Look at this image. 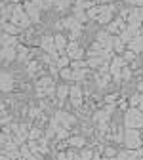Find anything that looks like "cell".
Listing matches in <instances>:
<instances>
[{"mask_svg": "<svg viewBox=\"0 0 143 160\" xmlns=\"http://www.w3.org/2000/svg\"><path fill=\"white\" fill-rule=\"evenodd\" d=\"M55 44H57V48H63V46H65L63 36H55Z\"/></svg>", "mask_w": 143, "mask_h": 160, "instance_id": "cell-9", "label": "cell"}, {"mask_svg": "<svg viewBox=\"0 0 143 160\" xmlns=\"http://www.w3.org/2000/svg\"><path fill=\"white\" fill-rule=\"evenodd\" d=\"M0 57L6 59V61H12V59H15V50L12 46H4L2 52H0Z\"/></svg>", "mask_w": 143, "mask_h": 160, "instance_id": "cell-5", "label": "cell"}, {"mask_svg": "<svg viewBox=\"0 0 143 160\" xmlns=\"http://www.w3.org/2000/svg\"><path fill=\"white\" fill-rule=\"evenodd\" d=\"M132 48H134V50H137V52H139V50H143V38L135 40V42L132 44Z\"/></svg>", "mask_w": 143, "mask_h": 160, "instance_id": "cell-8", "label": "cell"}, {"mask_svg": "<svg viewBox=\"0 0 143 160\" xmlns=\"http://www.w3.org/2000/svg\"><path fill=\"white\" fill-rule=\"evenodd\" d=\"M69 55H71V57H80V55H82V52H80L78 46H71V48H69Z\"/></svg>", "mask_w": 143, "mask_h": 160, "instance_id": "cell-7", "label": "cell"}, {"mask_svg": "<svg viewBox=\"0 0 143 160\" xmlns=\"http://www.w3.org/2000/svg\"><path fill=\"white\" fill-rule=\"evenodd\" d=\"M141 111H143V107H141Z\"/></svg>", "mask_w": 143, "mask_h": 160, "instance_id": "cell-15", "label": "cell"}, {"mask_svg": "<svg viewBox=\"0 0 143 160\" xmlns=\"http://www.w3.org/2000/svg\"><path fill=\"white\" fill-rule=\"evenodd\" d=\"M27 13H29L33 19H38V10H36V6L29 4V6H27Z\"/></svg>", "mask_w": 143, "mask_h": 160, "instance_id": "cell-6", "label": "cell"}, {"mask_svg": "<svg viewBox=\"0 0 143 160\" xmlns=\"http://www.w3.org/2000/svg\"><path fill=\"white\" fill-rule=\"evenodd\" d=\"M13 88V78L8 72H0V92H10Z\"/></svg>", "mask_w": 143, "mask_h": 160, "instance_id": "cell-3", "label": "cell"}, {"mask_svg": "<svg viewBox=\"0 0 143 160\" xmlns=\"http://www.w3.org/2000/svg\"><path fill=\"white\" fill-rule=\"evenodd\" d=\"M4 25V29L8 31V32H17V27H13V25H8V23H2Z\"/></svg>", "mask_w": 143, "mask_h": 160, "instance_id": "cell-10", "label": "cell"}, {"mask_svg": "<svg viewBox=\"0 0 143 160\" xmlns=\"http://www.w3.org/2000/svg\"><path fill=\"white\" fill-rule=\"evenodd\" d=\"M57 65H59V67H65V65H67V59H65V57H61L59 61H57Z\"/></svg>", "mask_w": 143, "mask_h": 160, "instance_id": "cell-13", "label": "cell"}, {"mask_svg": "<svg viewBox=\"0 0 143 160\" xmlns=\"http://www.w3.org/2000/svg\"><path fill=\"white\" fill-rule=\"evenodd\" d=\"M57 93H59V97H65V95H67V88H59Z\"/></svg>", "mask_w": 143, "mask_h": 160, "instance_id": "cell-11", "label": "cell"}, {"mask_svg": "<svg viewBox=\"0 0 143 160\" xmlns=\"http://www.w3.org/2000/svg\"><path fill=\"white\" fill-rule=\"evenodd\" d=\"M13 21L19 25V27H25L29 21H27V17H25V13L19 10V8H15V12H13Z\"/></svg>", "mask_w": 143, "mask_h": 160, "instance_id": "cell-4", "label": "cell"}, {"mask_svg": "<svg viewBox=\"0 0 143 160\" xmlns=\"http://www.w3.org/2000/svg\"><path fill=\"white\" fill-rule=\"evenodd\" d=\"M126 126L128 128H139V126H143V111L132 109L126 114Z\"/></svg>", "mask_w": 143, "mask_h": 160, "instance_id": "cell-1", "label": "cell"}, {"mask_svg": "<svg viewBox=\"0 0 143 160\" xmlns=\"http://www.w3.org/2000/svg\"><path fill=\"white\" fill-rule=\"evenodd\" d=\"M132 2H135V4H143V0H132Z\"/></svg>", "mask_w": 143, "mask_h": 160, "instance_id": "cell-14", "label": "cell"}, {"mask_svg": "<svg viewBox=\"0 0 143 160\" xmlns=\"http://www.w3.org/2000/svg\"><path fill=\"white\" fill-rule=\"evenodd\" d=\"M139 141H141V139H139V133L135 132V128L126 132V147H130V149L139 147Z\"/></svg>", "mask_w": 143, "mask_h": 160, "instance_id": "cell-2", "label": "cell"}, {"mask_svg": "<svg viewBox=\"0 0 143 160\" xmlns=\"http://www.w3.org/2000/svg\"><path fill=\"white\" fill-rule=\"evenodd\" d=\"M71 143H73V145H76V147H80V145H82V139H80V137H76V139H73Z\"/></svg>", "mask_w": 143, "mask_h": 160, "instance_id": "cell-12", "label": "cell"}]
</instances>
